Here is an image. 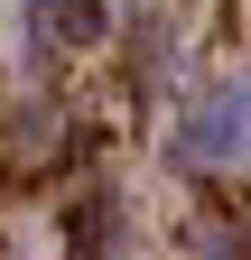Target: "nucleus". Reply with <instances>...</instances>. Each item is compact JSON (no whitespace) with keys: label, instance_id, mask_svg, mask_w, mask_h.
I'll return each instance as SVG.
<instances>
[{"label":"nucleus","instance_id":"obj_2","mask_svg":"<svg viewBox=\"0 0 251 260\" xmlns=\"http://www.w3.org/2000/svg\"><path fill=\"white\" fill-rule=\"evenodd\" d=\"M56 28H66V38L84 47V38H103V0H56V10H47Z\"/></svg>","mask_w":251,"mask_h":260},{"label":"nucleus","instance_id":"obj_1","mask_svg":"<svg viewBox=\"0 0 251 260\" xmlns=\"http://www.w3.org/2000/svg\"><path fill=\"white\" fill-rule=\"evenodd\" d=\"M196 158H242L251 149V84H224V93H205L196 103Z\"/></svg>","mask_w":251,"mask_h":260}]
</instances>
